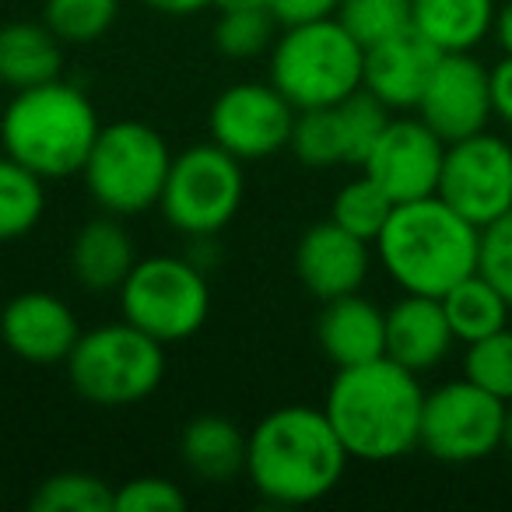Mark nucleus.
<instances>
[{
  "label": "nucleus",
  "mask_w": 512,
  "mask_h": 512,
  "mask_svg": "<svg viewBox=\"0 0 512 512\" xmlns=\"http://www.w3.org/2000/svg\"><path fill=\"white\" fill-rule=\"evenodd\" d=\"M64 71V43L46 22H11L0 29V85L36 88L60 78Z\"/></svg>",
  "instance_id": "22"
},
{
  "label": "nucleus",
  "mask_w": 512,
  "mask_h": 512,
  "mask_svg": "<svg viewBox=\"0 0 512 512\" xmlns=\"http://www.w3.org/2000/svg\"><path fill=\"white\" fill-rule=\"evenodd\" d=\"M463 376L512 404V327H502L463 351Z\"/></svg>",
  "instance_id": "32"
},
{
  "label": "nucleus",
  "mask_w": 512,
  "mask_h": 512,
  "mask_svg": "<svg viewBox=\"0 0 512 512\" xmlns=\"http://www.w3.org/2000/svg\"><path fill=\"white\" fill-rule=\"evenodd\" d=\"M288 151L309 169H330V165H348L344 155V134L334 106L323 109H299L288 137Z\"/></svg>",
  "instance_id": "29"
},
{
  "label": "nucleus",
  "mask_w": 512,
  "mask_h": 512,
  "mask_svg": "<svg viewBox=\"0 0 512 512\" xmlns=\"http://www.w3.org/2000/svg\"><path fill=\"white\" fill-rule=\"evenodd\" d=\"M116 295L123 320L162 344L193 337L211 313V288L193 256H141Z\"/></svg>",
  "instance_id": "8"
},
{
  "label": "nucleus",
  "mask_w": 512,
  "mask_h": 512,
  "mask_svg": "<svg viewBox=\"0 0 512 512\" xmlns=\"http://www.w3.org/2000/svg\"><path fill=\"white\" fill-rule=\"evenodd\" d=\"M211 8H218V11H235V8H267V0H214Z\"/></svg>",
  "instance_id": "40"
},
{
  "label": "nucleus",
  "mask_w": 512,
  "mask_h": 512,
  "mask_svg": "<svg viewBox=\"0 0 512 512\" xmlns=\"http://www.w3.org/2000/svg\"><path fill=\"white\" fill-rule=\"evenodd\" d=\"M365 46L337 18L288 25L271 46L267 81L295 109L337 106L362 88Z\"/></svg>",
  "instance_id": "5"
},
{
  "label": "nucleus",
  "mask_w": 512,
  "mask_h": 512,
  "mask_svg": "<svg viewBox=\"0 0 512 512\" xmlns=\"http://www.w3.org/2000/svg\"><path fill=\"white\" fill-rule=\"evenodd\" d=\"M442 158H446V141L418 113L390 116L379 141L365 155L362 172L390 193L393 204H407L439 190Z\"/></svg>",
  "instance_id": "13"
},
{
  "label": "nucleus",
  "mask_w": 512,
  "mask_h": 512,
  "mask_svg": "<svg viewBox=\"0 0 512 512\" xmlns=\"http://www.w3.org/2000/svg\"><path fill=\"white\" fill-rule=\"evenodd\" d=\"M509 404L477 383L449 379L425 393L421 411V449L439 463H481L505 446Z\"/></svg>",
  "instance_id": "10"
},
{
  "label": "nucleus",
  "mask_w": 512,
  "mask_h": 512,
  "mask_svg": "<svg viewBox=\"0 0 512 512\" xmlns=\"http://www.w3.org/2000/svg\"><path fill=\"white\" fill-rule=\"evenodd\" d=\"M169 169V141L155 127L141 120H116L99 130L81 176L102 211L134 218L158 207Z\"/></svg>",
  "instance_id": "7"
},
{
  "label": "nucleus",
  "mask_w": 512,
  "mask_h": 512,
  "mask_svg": "<svg viewBox=\"0 0 512 512\" xmlns=\"http://www.w3.org/2000/svg\"><path fill=\"white\" fill-rule=\"evenodd\" d=\"M144 8L158 11V15H169V18H186V15H197V11L211 8L214 0H141Z\"/></svg>",
  "instance_id": "38"
},
{
  "label": "nucleus",
  "mask_w": 512,
  "mask_h": 512,
  "mask_svg": "<svg viewBox=\"0 0 512 512\" xmlns=\"http://www.w3.org/2000/svg\"><path fill=\"white\" fill-rule=\"evenodd\" d=\"M393 207L397 204L390 200V193H386L376 179L362 172V176L351 179V183H344L341 190L334 193L330 221H337L341 228H348V232L358 235V239L376 242Z\"/></svg>",
  "instance_id": "27"
},
{
  "label": "nucleus",
  "mask_w": 512,
  "mask_h": 512,
  "mask_svg": "<svg viewBox=\"0 0 512 512\" xmlns=\"http://www.w3.org/2000/svg\"><path fill=\"white\" fill-rule=\"evenodd\" d=\"M414 113L446 144L488 130V123L495 120L488 67L474 53H442Z\"/></svg>",
  "instance_id": "14"
},
{
  "label": "nucleus",
  "mask_w": 512,
  "mask_h": 512,
  "mask_svg": "<svg viewBox=\"0 0 512 512\" xmlns=\"http://www.w3.org/2000/svg\"><path fill=\"white\" fill-rule=\"evenodd\" d=\"M99 130L92 99L71 81L53 78L11 95L0 116V148L50 183L85 169Z\"/></svg>",
  "instance_id": "4"
},
{
  "label": "nucleus",
  "mask_w": 512,
  "mask_h": 512,
  "mask_svg": "<svg viewBox=\"0 0 512 512\" xmlns=\"http://www.w3.org/2000/svg\"><path fill=\"white\" fill-rule=\"evenodd\" d=\"M425 393L418 372L383 355L376 362L337 369L323 411L351 460L390 463L421 446Z\"/></svg>",
  "instance_id": "1"
},
{
  "label": "nucleus",
  "mask_w": 512,
  "mask_h": 512,
  "mask_svg": "<svg viewBox=\"0 0 512 512\" xmlns=\"http://www.w3.org/2000/svg\"><path fill=\"white\" fill-rule=\"evenodd\" d=\"M477 271L512 306V211L505 218H498L495 225L481 228V264H477Z\"/></svg>",
  "instance_id": "35"
},
{
  "label": "nucleus",
  "mask_w": 512,
  "mask_h": 512,
  "mask_svg": "<svg viewBox=\"0 0 512 512\" xmlns=\"http://www.w3.org/2000/svg\"><path fill=\"white\" fill-rule=\"evenodd\" d=\"M281 25L267 8H235L218 11L214 22V50L228 60H256L271 53Z\"/></svg>",
  "instance_id": "30"
},
{
  "label": "nucleus",
  "mask_w": 512,
  "mask_h": 512,
  "mask_svg": "<svg viewBox=\"0 0 512 512\" xmlns=\"http://www.w3.org/2000/svg\"><path fill=\"white\" fill-rule=\"evenodd\" d=\"M78 337V316L53 292H22L0 309V341L22 362H67Z\"/></svg>",
  "instance_id": "16"
},
{
  "label": "nucleus",
  "mask_w": 512,
  "mask_h": 512,
  "mask_svg": "<svg viewBox=\"0 0 512 512\" xmlns=\"http://www.w3.org/2000/svg\"><path fill=\"white\" fill-rule=\"evenodd\" d=\"M439 57L442 53L425 36L407 29L400 36L365 50L362 88L376 95L390 113H414Z\"/></svg>",
  "instance_id": "17"
},
{
  "label": "nucleus",
  "mask_w": 512,
  "mask_h": 512,
  "mask_svg": "<svg viewBox=\"0 0 512 512\" xmlns=\"http://www.w3.org/2000/svg\"><path fill=\"white\" fill-rule=\"evenodd\" d=\"M116 488L88 470H64L46 477L32 495L36 512H116Z\"/></svg>",
  "instance_id": "28"
},
{
  "label": "nucleus",
  "mask_w": 512,
  "mask_h": 512,
  "mask_svg": "<svg viewBox=\"0 0 512 512\" xmlns=\"http://www.w3.org/2000/svg\"><path fill=\"white\" fill-rule=\"evenodd\" d=\"M137 260L141 256H137L130 232L116 214L106 211H102V218H92L78 228V235L71 239V253H67L71 278L92 295L120 292Z\"/></svg>",
  "instance_id": "20"
},
{
  "label": "nucleus",
  "mask_w": 512,
  "mask_h": 512,
  "mask_svg": "<svg viewBox=\"0 0 512 512\" xmlns=\"http://www.w3.org/2000/svg\"><path fill=\"white\" fill-rule=\"evenodd\" d=\"M186 491L176 481L158 474L130 477L116 488V512H183L186 509Z\"/></svg>",
  "instance_id": "34"
},
{
  "label": "nucleus",
  "mask_w": 512,
  "mask_h": 512,
  "mask_svg": "<svg viewBox=\"0 0 512 512\" xmlns=\"http://www.w3.org/2000/svg\"><path fill=\"white\" fill-rule=\"evenodd\" d=\"M242 197H246L242 162L221 144L207 141L172 155L158 207L176 232L190 239H211L239 214Z\"/></svg>",
  "instance_id": "9"
},
{
  "label": "nucleus",
  "mask_w": 512,
  "mask_h": 512,
  "mask_svg": "<svg viewBox=\"0 0 512 512\" xmlns=\"http://www.w3.org/2000/svg\"><path fill=\"white\" fill-rule=\"evenodd\" d=\"M246 439L249 435H242L235 421L221 414H200L186 421L179 435V456L200 481H228L246 470Z\"/></svg>",
  "instance_id": "23"
},
{
  "label": "nucleus",
  "mask_w": 512,
  "mask_h": 512,
  "mask_svg": "<svg viewBox=\"0 0 512 512\" xmlns=\"http://www.w3.org/2000/svg\"><path fill=\"white\" fill-rule=\"evenodd\" d=\"M372 249L400 292L442 299L453 285L477 274L481 228L432 193L393 207Z\"/></svg>",
  "instance_id": "3"
},
{
  "label": "nucleus",
  "mask_w": 512,
  "mask_h": 512,
  "mask_svg": "<svg viewBox=\"0 0 512 512\" xmlns=\"http://www.w3.org/2000/svg\"><path fill=\"white\" fill-rule=\"evenodd\" d=\"M488 88H491V116L512 130V57L502 53V60L488 67Z\"/></svg>",
  "instance_id": "37"
},
{
  "label": "nucleus",
  "mask_w": 512,
  "mask_h": 512,
  "mask_svg": "<svg viewBox=\"0 0 512 512\" xmlns=\"http://www.w3.org/2000/svg\"><path fill=\"white\" fill-rule=\"evenodd\" d=\"M348 449L323 407L285 404L246 439V477L274 505H313L341 484Z\"/></svg>",
  "instance_id": "2"
},
{
  "label": "nucleus",
  "mask_w": 512,
  "mask_h": 512,
  "mask_svg": "<svg viewBox=\"0 0 512 512\" xmlns=\"http://www.w3.org/2000/svg\"><path fill=\"white\" fill-rule=\"evenodd\" d=\"M295 113L299 109L271 81H235L214 99L207 130L211 141L239 162H260L288 151Z\"/></svg>",
  "instance_id": "12"
},
{
  "label": "nucleus",
  "mask_w": 512,
  "mask_h": 512,
  "mask_svg": "<svg viewBox=\"0 0 512 512\" xmlns=\"http://www.w3.org/2000/svg\"><path fill=\"white\" fill-rule=\"evenodd\" d=\"M46 211V179L29 165L0 155V242L25 239L43 221Z\"/></svg>",
  "instance_id": "25"
},
{
  "label": "nucleus",
  "mask_w": 512,
  "mask_h": 512,
  "mask_svg": "<svg viewBox=\"0 0 512 512\" xmlns=\"http://www.w3.org/2000/svg\"><path fill=\"white\" fill-rule=\"evenodd\" d=\"M502 449L512 456V404H509V421H505V446Z\"/></svg>",
  "instance_id": "41"
},
{
  "label": "nucleus",
  "mask_w": 512,
  "mask_h": 512,
  "mask_svg": "<svg viewBox=\"0 0 512 512\" xmlns=\"http://www.w3.org/2000/svg\"><path fill=\"white\" fill-rule=\"evenodd\" d=\"M334 109H337V120H341L348 165H358V169H362L365 155H369L372 144L379 141V134H383L386 123H390V109H386L372 92H365V88H358L355 95L337 102Z\"/></svg>",
  "instance_id": "33"
},
{
  "label": "nucleus",
  "mask_w": 512,
  "mask_h": 512,
  "mask_svg": "<svg viewBox=\"0 0 512 512\" xmlns=\"http://www.w3.org/2000/svg\"><path fill=\"white\" fill-rule=\"evenodd\" d=\"M498 0H411V29L439 53H474L495 32Z\"/></svg>",
  "instance_id": "21"
},
{
  "label": "nucleus",
  "mask_w": 512,
  "mask_h": 512,
  "mask_svg": "<svg viewBox=\"0 0 512 512\" xmlns=\"http://www.w3.org/2000/svg\"><path fill=\"white\" fill-rule=\"evenodd\" d=\"M334 18L369 50L411 29V0H341Z\"/></svg>",
  "instance_id": "31"
},
{
  "label": "nucleus",
  "mask_w": 512,
  "mask_h": 512,
  "mask_svg": "<svg viewBox=\"0 0 512 512\" xmlns=\"http://www.w3.org/2000/svg\"><path fill=\"white\" fill-rule=\"evenodd\" d=\"M316 341L327 362H334L337 369L376 362L386 355V309H379L362 292L323 302Z\"/></svg>",
  "instance_id": "19"
},
{
  "label": "nucleus",
  "mask_w": 512,
  "mask_h": 512,
  "mask_svg": "<svg viewBox=\"0 0 512 512\" xmlns=\"http://www.w3.org/2000/svg\"><path fill=\"white\" fill-rule=\"evenodd\" d=\"M456 337L446 320L442 299L432 295H400L386 309V358L411 372H432L453 351Z\"/></svg>",
  "instance_id": "18"
},
{
  "label": "nucleus",
  "mask_w": 512,
  "mask_h": 512,
  "mask_svg": "<svg viewBox=\"0 0 512 512\" xmlns=\"http://www.w3.org/2000/svg\"><path fill=\"white\" fill-rule=\"evenodd\" d=\"M435 193L477 228L495 225L512 211V141L481 130L446 144Z\"/></svg>",
  "instance_id": "11"
},
{
  "label": "nucleus",
  "mask_w": 512,
  "mask_h": 512,
  "mask_svg": "<svg viewBox=\"0 0 512 512\" xmlns=\"http://www.w3.org/2000/svg\"><path fill=\"white\" fill-rule=\"evenodd\" d=\"M64 365L81 400L95 407H134L162 386L165 344L134 323L116 320L81 330Z\"/></svg>",
  "instance_id": "6"
},
{
  "label": "nucleus",
  "mask_w": 512,
  "mask_h": 512,
  "mask_svg": "<svg viewBox=\"0 0 512 512\" xmlns=\"http://www.w3.org/2000/svg\"><path fill=\"white\" fill-rule=\"evenodd\" d=\"M495 43L502 53H509L512 57V0H505V4H498V15H495Z\"/></svg>",
  "instance_id": "39"
},
{
  "label": "nucleus",
  "mask_w": 512,
  "mask_h": 512,
  "mask_svg": "<svg viewBox=\"0 0 512 512\" xmlns=\"http://www.w3.org/2000/svg\"><path fill=\"white\" fill-rule=\"evenodd\" d=\"M337 8H341V0H267V11H271L281 29L320 22V18H334Z\"/></svg>",
  "instance_id": "36"
},
{
  "label": "nucleus",
  "mask_w": 512,
  "mask_h": 512,
  "mask_svg": "<svg viewBox=\"0 0 512 512\" xmlns=\"http://www.w3.org/2000/svg\"><path fill=\"white\" fill-rule=\"evenodd\" d=\"M442 309H446V320L453 327L456 344L481 341V337L509 327V316H512V306L505 302V295L481 271L449 288L442 295Z\"/></svg>",
  "instance_id": "24"
},
{
  "label": "nucleus",
  "mask_w": 512,
  "mask_h": 512,
  "mask_svg": "<svg viewBox=\"0 0 512 512\" xmlns=\"http://www.w3.org/2000/svg\"><path fill=\"white\" fill-rule=\"evenodd\" d=\"M372 242L351 235L337 221L313 225L295 246V274L320 302L341 299V295L362 292L372 271Z\"/></svg>",
  "instance_id": "15"
},
{
  "label": "nucleus",
  "mask_w": 512,
  "mask_h": 512,
  "mask_svg": "<svg viewBox=\"0 0 512 512\" xmlns=\"http://www.w3.org/2000/svg\"><path fill=\"white\" fill-rule=\"evenodd\" d=\"M120 18V0H43V22L64 46H92Z\"/></svg>",
  "instance_id": "26"
}]
</instances>
